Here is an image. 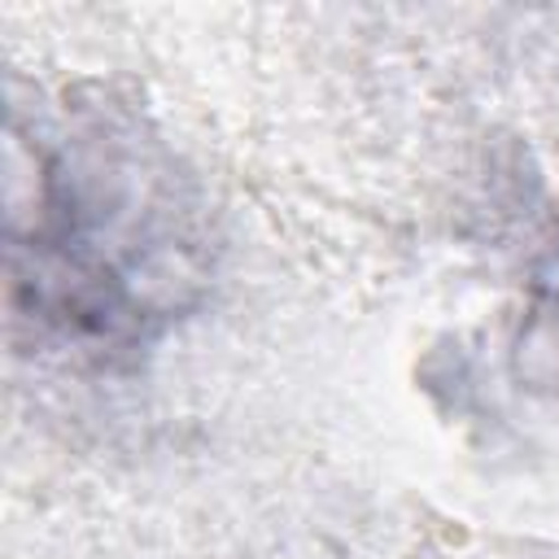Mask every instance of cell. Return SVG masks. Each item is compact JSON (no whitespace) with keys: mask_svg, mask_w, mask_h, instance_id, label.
Segmentation results:
<instances>
[{"mask_svg":"<svg viewBox=\"0 0 559 559\" xmlns=\"http://www.w3.org/2000/svg\"><path fill=\"white\" fill-rule=\"evenodd\" d=\"M201 284L175 157L118 105L9 118V310L35 341L114 358L153 341Z\"/></svg>","mask_w":559,"mask_h":559,"instance_id":"obj_1","label":"cell"}]
</instances>
